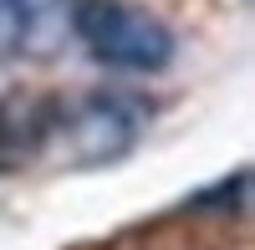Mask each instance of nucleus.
Instances as JSON below:
<instances>
[{"label": "nucleus", "instance_id": "obj_1", "mask_svg": "<svg viewBox=\"0 0 255 250\" xmlns=\"http://www.w3.org/2000/svg\"><path fill=\"white\" fill-rule=\"evenodd\" d=\"M148 133V108L123 92H82L31 118L26 153L51 169H108L128 158Z\"/></svg>", "mask_w": 255, "mask_h": 250}, {"label": "nucleus", "instance_id": "obj_2", "mask_svg": "<svg viewBox=\"0 0 255 250\" xmlns=\"http://www.w3.org/2000/svg\"><path fill=\"white\" fill-rule=\"evenodd\" d=\"M72 41H82L92 61L133 77L163 72L179 51L168 20L133 0H72Z\"/></svg>", "mask_w": 255, "mask_h": 250}, {"label": "nucleus", "instance_id": "obj_3", "mask_svg": "<svg viewBox=\"0 0 255 250\" xmlns=\"http://www.w3.org/2000/svg\"><path fill=\"white\" fill-rule=\"evenodd\" d=\"M72 41V0H0V61H51Z\"/></svg>", "mask_w": 255, "mask_h": 250}, {"label": "nucleus", "instance_id": "obj_4", "mask_svg": "<svg viewBox=\"0 0 255 250\" xmlns=\"http://www.w3.org/2000/svg\"><path fill=\"white\" fill-rule=\"evenodd\" d=\"M10 102H15V87H10V67L0 61V163L10 158V143H15V128H10Z\"/></svg>", "mask_w": 255, "mask_h": 250}]
</instances>
